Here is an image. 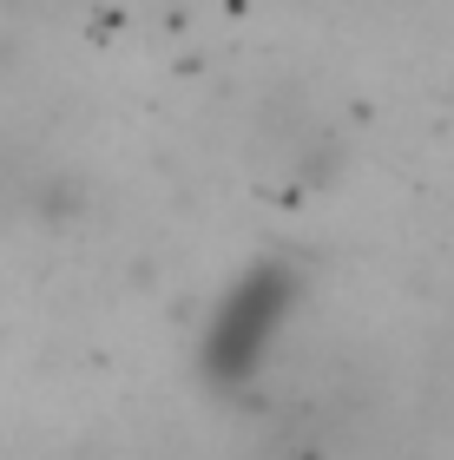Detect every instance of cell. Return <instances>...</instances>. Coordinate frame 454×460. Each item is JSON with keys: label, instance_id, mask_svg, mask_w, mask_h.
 <instances>
[{"label": "cell", "instance_id": "1", "mask_svg": "<svg viewBox=\"0 0 454 460\" xmlns=\"http://www.w3.org/2000/svg\"><path fill=\"white\" fill-rule=\"evenodd\" d=\"M297 303H303L297 263H283V257L251 263V270H244V277L218 296L211 323H204V336H198V368H204V382H211V388H244L263 362H271V349H277V336H283V323L297 316Z\"/></svg>", "mask_w": 454, "mask_h": 460}]
</instances>
